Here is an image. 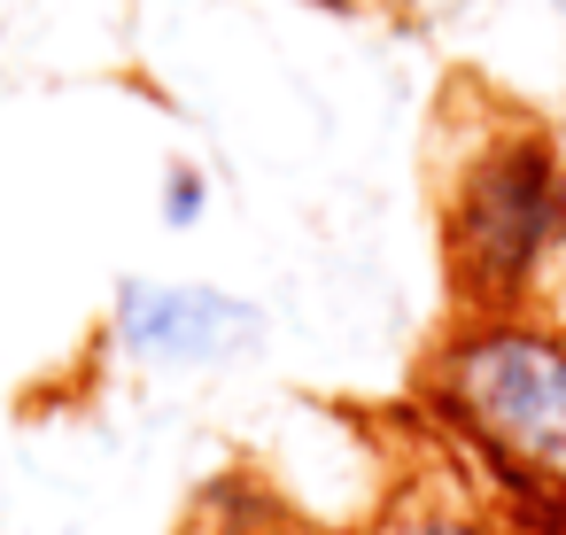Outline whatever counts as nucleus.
<instances>
[{
	"instance_id": "6",
	"label": "nucleus",
	"mask_w": 566,
	"mask_h": 535,
	"mask_svg": "<svg viewBox=\"0 0 566 535\" xmlns=\"http://www.w3.org/2000/svg\"><path fill=\"white\" fill-rule=\"evenodd\" d=\"M520 9H543V17H558V24H566V0H520Z\"/></svg>"
},
{
	"instance_id": "5",
	"label": "nucleus",
	"mask_w": 566,
	"mask_h": 535,
	"mask_svg": "<svg viewBox=\"0 0 566 535\" xmlns=\"http://www.w3.org/2000/svg\"><path fill=\"white\" fill-rule=\"evenodd\" d=\"M202 210H210V179L195 164H171L164 171V225L187 233V225H202Z\"/></svg>"
},
{
	"instance_id": "2",
	"label": "nucleus",
	"mask_w": 566,
	"mask_h": 535,
	"mask_svg": "<svg viewBox=\"0 0 566 535\" xmlns=\"http://www.w3.org/2000/svg\"><path fill=\"white\" fill-rule=\"evenodd\" d=\"M434 419L520 496L566 504V326L535 311H465L427 357Z\"/></svg>"
},
{
	"instance_id": "4",
	"label": "nucleus",
	"mask_w": 566,
	"mask_h": 535,
	"mask_svg": "<svg viewBox=\"0 0 566 535\" xmlns=\"http://www.w3.org/2000/svg\"><path fill=\"white\" fill-rule=\"evenodd\" d=\"M380 535H496L489 520H473L465 504H442V496H411L380 520Z\"/></svg>"
},
{
	"instance_id": "3",
	"label": "nucleus",
	"mask_w": 566,
	"mask_h": 535,
	"mask_svg": "<svg viewBox=\"0 0 566 535\" xmlns=\"http://www.w3.org/2000/svg\"><path fill=\"white\" fill-rule=\"evenodd\" d=\"M109 342L148 365V373H226V365H249L272 326H264V303L218 287V280H125L117 303H109Z\"/></svg>"
},
{
	"instance_id": "9",
	"label": "nucleus",
	"mask_w": 566,
	"mask_h": 535,
	"mask_svg": "<svg viewBox=\"0 0 566 535\" xmlns=\"http://www.w3.org/2000/svg\"><path fill=\"white\" fill-rule=\"evenodd\" d=\"M0 9H9V0H0Z\"/></svg>"
},
{
	"instance_id": "1",
	"label": "nucleus",
	"mask_w": 566,
	"mask_h": 535,
	"mask_svg": "<svg viewBox=\"0 0 566 535\" xmlns=\"http://www.w3.org/2000/svg\"><path fill=\"white\" fill-rule=\"evenodd\" d=\"M442 272L458 311H535L566 272V148L551 117L489 109L442 179Z\"/></svg>"
},
{
	"instance_id": "8",
	"label": "nucleus",
	"mask_w": 566,
	"mask_h": 535,
	"mask_svg": "<svg viewBox=\"0 0 566 535\" xmlns=\"http://www.w3.org/2000/svg\"><path fill=\"white\" fill-rule=\"evenodd\" d=\"M256 535H311V527H256Z\"/></svg>"
},
{
	"instance_id": "7",
	"label": "nucleus",
	"mask_w": 566,
	"mask_h": 535,
	"mask_svg": "<svg viewBox=\"0 0 566 535\" xmlns=\"http://www.w3.org/2000/svg\"><path fill=\"white\" fill-rule=\"evenodd\" d=\"M551 133H558V148H566V109H558V117H551Z\"/></svg>"
}]
</instances>
